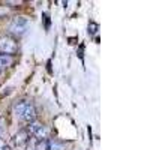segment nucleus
<instances>
[{
	"label": "nucleus",
	"instance_id": "1",
	"mask_svg": "<svg viewBox=\"0 0 150 150\" xmlns=\"http://www.w3.org/2000/svg\"><path fill=\"white\" fill-rule=\"evenodd\" d=\"M30 26V20L26 17H17L12 20V23L9 24V33L15 35V36H21L26 33V30Z\"/></svg>",
	"mask_w": 150,
	"mask_h": 150
},
{
	"label": "nucleus",
	"instance_id": "2",
	"mask_svg": "<svg viewBox=\"0 0 150 150\" xmlns=\"http://www.w3.org/2000/svg\"><path fill=\"white\" fill-rule=\"evenodd\" d=\"M17 50H18V44H17V41L14 39V38H11V36L0 38V51H2L3 54L12 56V54L17 53Z\"/></svg>",
	"mask_w": 150,
	"mask_h": 150
},
{
	"label": "nucleus",
	"instance_id": "3",
	"mask_svg": "<svg viewBox=\"0 0 150 150\" xmlns=\"http://www.w3.org/2000/svg\"><path fill=\"white\" fill-rule=\"evenodd\" d=\"M21 119L26 120L27 123L35 122V119H36V110H35V107H33L32 104H27V105H26V110H24Z\"/></svg>",
	"mask_w": 150,
	"mask_h": 150
},
{
	"label": "nucleus",
	"instance_id": "4",
	"mask_svg": "<svg viewBox=\"0 0 150 150\" xmlns=\"http://www.w3.org/2000/svg\"><path fill=\"white\" fill-rule=\"evenodd\" d=\"M29 138H30V134H29L26 129H21V131H18L17 135H15V143H17L18 146H23V144L27 143Z\"/></svg>",
	"mask_w": 150,
	"mask_h": 150
},
{
	"label": "nucleus",
	"instance_id": "5",
	"mask_svg": "<svg viewBox=\"0 0 150 150\" xmlns=\"http://www.w3.org/2000/svg\"><path fill=\"white\" fill-rule=\"evenodd\" d=\"M12 63H14V59H12V56H6V54H0V65H2V68L11 66Z\"/></svg>",
	"mask_w": 150,
	"mask_h": 150
},
{
	"label": "nucleus",
	"instance_id": "6",
	"mask_svg": "<svg viewBox=\"0 0 150 150\" xmlns=\"http://www.w3.org/2000/svg\"><path fill=\"white\" fill-rule=\"evenodd\" d=\"M26 105H27V102H18L17 105H15V108H14V112H15V116L17 117H23V112H24V110H26Z\"/></svg>",
	"mask_w": 150,
	"mask_h": 150
},
{
	"label": "nucleus",
	"instance_id": "7",
	"mask_svg": "<svg viewBox=\"0 0 150 150\" xmlns=\"http://www.w3.org/2000/svg\"><path fill=\"white\" fill-rule=\"evenodd\" d=\"M35 150H50V140H39L35 146Z\"/></svg>",
	"mask_w": 150,
	"mask_h": 150
},
{
	"label": "nucleus",
	"instance_id": "8",
	"mask_svg": "<svg viewBox=\"0 0 150 150\" xmlns=\"http://www.w3.org/2000/svg\"><path fill=\"white\" fill-rule=\"evenodd\" d=\"M42 126V123H39V122H32V123H29V128L26 129L30 135H35V132L38 131V129H39Z\"/></svg>",
	"mask_w": 150,
	"mask_h": 150
},
{
	"label": "nucleus",
	"instance_id": "9",
	"mask_svg": "<svg viewBox=\"0 0 150 150\" xmlns=\"http://www.w3.org/2000/svg\"><path fill=\"white\" fill-rule=\"evenodd\" d=\"M35 137H36V138H39V140H45L47 138V128L44 126V125L35 132Z\"/></svg>",
	"mask_w": 150,
	"mask_h": 150
},
{
	"label": "nucleus",
	"instance_id": "10",
	"mask_svg": "<svg viewBox=\"0 0 150 150\" xmlns=\"http://www.w3.org/2000/svg\"><path fill=\"white\" fill-rule=\"evenodd\" d=\"M63 144L59 141H50V150H63Z\"/></svg>",
	"mask_w": 150,
	"mask_h": 150
},
{
	"label": "nucleus",
	"instance_id": "11",
	"mask_svg": "<svg viewBox=\"0 0 150 150\" xmlns=\"http://www.w3.org/2000/svg\"><path fill=\"white\" fill-rule=\"evenodd\" d=\"M98 29H99V26H98L95 21H90V23H89V33H90V35H95V33L98 32Z\"/></svg>",
	"mask_w": 150,
	"mask_h": 150
},
{
	"label": "nucleus",
	"instance_id": "12",
	"mask_svg": "<svg viewBox=\"0 0 150 150\" xmlns=\"http://www.w3.org/2000/svg\"><path fill=\"white\" fill-rule=\"evenodd\" d=\"M0 150H9V146L6 144V141L3 138H0Z\"/></svg>",
	"mask_w": 150,
	"mask_h": 150
},
{
	"label": "nucleus",
	"instance_id": "13",
	"mask_svg": "<svg viewBox=\"0 0 150 150\" xmlns=\"http://www.w3.org/2000/svg\"><path fill=\"white\" fill-rule=\"evenodd\" d=\"M5 122H3V119H0V138H2V135H3V131H5Z\"/></svg>",
	"mask_w": 150,
	"mask_h": 150
},
{
	"label": "nucleus",
	"instance_id": "14",
	"mask_svg": "<svg viewBox=\"0 0 150 150\" xmlns=\"http://www.w3.org/2000/svg\"><path fill=\"white\" fill-rule=\"evenodd\" d=\"M44 17H45V29H48V27H50V20H48V14H44Z\"/></svg>",
	"mask_w": 150,
	"mask_h": 150
},
{
	"label": "nucleus",
	"instance_id": "15",
	"mask_svg": "<svg viewBox=\"0 0 150 150\" xmlns=\"http://www.w3.org/2000/svg\"><path fill=\"white\" fill-rule=\"evenodd\" d=\"M2 69H3V68H2V65H0V72H2Z\"/></svg>",
	"mask_w": 150,
	"mask_h": 150
}]
</instances>
